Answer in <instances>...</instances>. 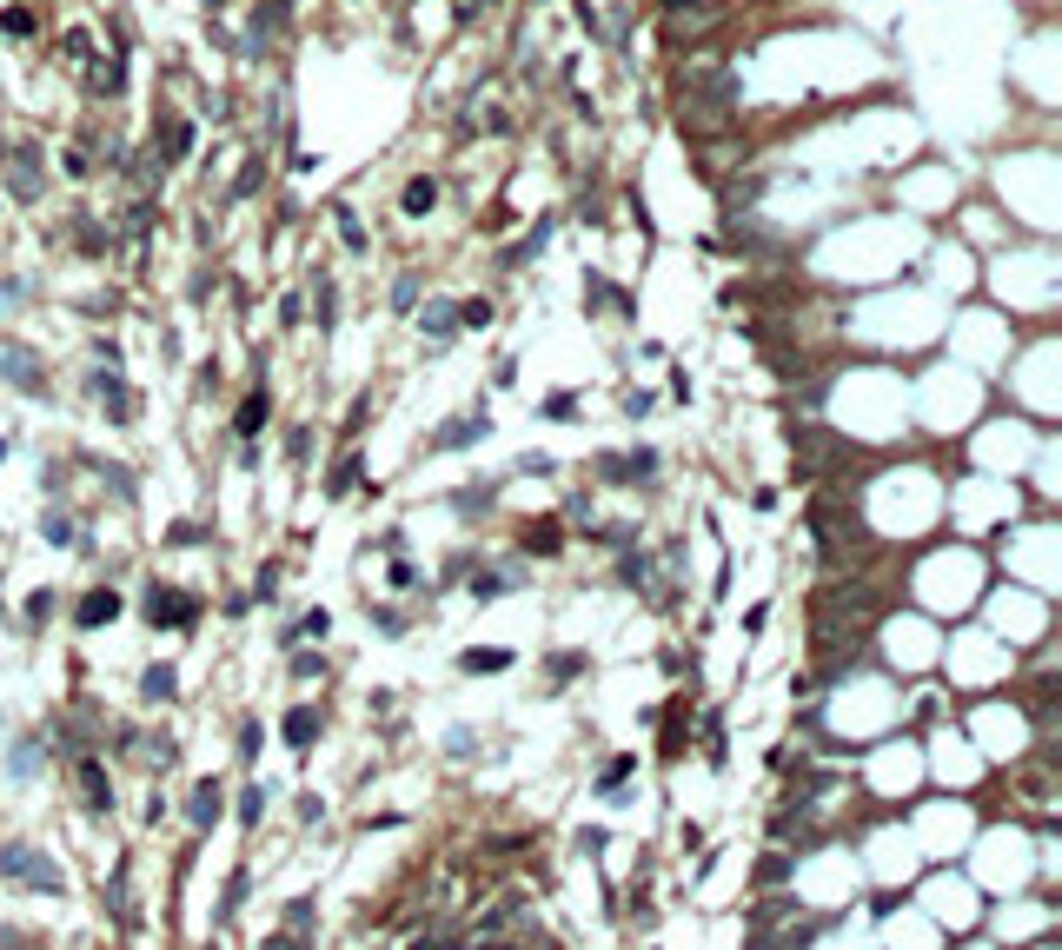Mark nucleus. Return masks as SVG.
Returning a JSON list of instances; mask_svg holds the SVG:
<instances>
[{"label": "nucleus", "instance_id": "obj_1", "mask_svg": "<svg viewBox=\"0 0 1062 950\" xmlns=\"http://www.w3.org/2000/svg\"><path fill=\"white\" fill-rule=\"evenodd\" d=\"M0 877H7V884H27V891H47V897L67 891V871H60L47 851H34V844H0Z\"/></svg>", "mask_w": 1062, "mask_h": 950}, {"label": "nucleus", "instance_id": "obj_2", "mask_svg": "<svg viewBox=\"0 0 1062 950\" xmlns=\"http://www.w3.org/2000/svg\"><path fill=\"white\" fill-rule=\"evenodd\" d=\"M147 618H153V625H186V618H193V598H173V592L153 585V592H147Z\"/></svg>", "mask_w": 1062, "mask_h": 950}, {"label": "nucleus", "instance_id": "obj_3", "mask_svg": "<svg viewBox=\"0 0 1062 950\" xmlns=\"http://www.w3.org/2000/svg\"><path fill=\"white\" fill-rule=\"evenodd\" d=\"M312 738H319V711H312V705L286 711V745H299V751H306Z\"/></svg>", "mask_w": 1062, "mask_h": 950}, {"label": "nucleus", "instance_id": "obj_4", "mask_svg": "<svg viewBox=\"0 0 1062 950\" xmlns=\"http://www.w3.org/2000/svg\"><path fill=\"white\" fill-rule=\"evenodd\" d=\"M80 791H87L93 811H113V791H107V778H100V764H93V758H80Z\"/></svg>", "mask_w": 1062, "mask_h": 950}, {"label": "nucleus", "instance_id": "obj_5", "mask_svg": "<svg viewBox=\"0 0 1062 950\" xmlns=\"http://www.w3.org/2000/svg\"><path fill=\"white\" fill-rule=\"evenodd\" d=\"M113 612H120V598H113V592H87V598H80V625H107Z\"/></svg>", "mask_w": 1062, "mask_h": 950}, {"label": "nucleus", "instance_id": "obj_6", "mask_svg": "<svg viewBox=\"0 0 1062 950\" xmlns=\"http://www.w3.org/2000/svg\"><path fill=\"white\" fill-rule=\"evenodd\" d=\"M213 818H220V784L206 778L200 791H193V824H213Z\"/></svg>", "mask_w": 1062, "mask_h": 950}, {"label": "nucleus", "instance_id": "obj_7", "mask_svg": "<svg viewBox=\"0 0 1062 950\" xmlns=\"http://www.w3.org/2000/svg\"><path fill=\"white\" fill-rule=\"evenodd\" d=\"M485 432V419H452V432H439L432 446H465V439H478Z\"/></svg>", "mask_w": 1062, "mask_h": 950}, {"label": "nucleus", "instance_id": "obj_8", "mask_svg": "<svg viewBox=\"0 0 1062 950\" xmlns=\"http://www.w3.org/2000/svg\"><path fill=\"white\" fill-rule=\"evenodd\" d=\"M266 798H273L266 784H253V791H239V818H246V824H259V811H266Z\"/></svg>", "mask_w": 1062, "mask_h": 950}, {"label": "nucleus", "instance_id": "obj_9", "mask_svg": "<svg viewBox=\"0 0 1062 950\" xmlns=\"http://www.w3.org/2000/svg\"><path fill=\"white\" fill-rule=\"evenodd\" d=\"M259 419H266V399H259V392H253V399H246V406H239V432H246V439H253V432H259Z\"/></svg>", "mask_w": 1062, "mask_h": 950}, {"label": "nucleus", "instance_id": "obj_10", "mask_svg": "<svg viewBox=\"0 0 1062 950\" xmlns=\"http://www.w3.org/2000/svg\"><path fill=\"white\" fill-rule=\"evenodd\" d=\"M432 200H439V187H432V180H412V187H405V206H412V213H425Z\"/></svg>", "mask_w": 1062, "mask_h": 950}, {"label": "nucleus", "instance_id": "obj_11", "mask_svg": "<svg viewBox=\"0 0 1062 950\" xmlns=\"http://www.w3.org/2000/svg\"><path fill=\"white\" fill-rule=\"evenodd\" d=\"M286 931H299V937L312 931V904H306V897H293V904H286Z\"/></svg>", "mask_w": 1062, "mask_h": 950}, {"label": "nucleus", "instance_id": "obj_12", "mask_svg": "<svg viewBox=\"0 0 1062 950\" xmlns=\"http://www.w3.org/2000/svg\"><path fill=\"white\" fill-rule=\"evenodd\" d=\"M525 545H531V552H558V525H531Z\"/></svg>", "mask_w": 1062, "mask_h": 950}, {"label": "nucleus", "instance_id": "obj_13", "mask_svg": "<svg viewBox=\"0 0 1062 950\" xmlns=\"http://www.w3.org/2000/svg\"><path fill=\"white\" fill-rule=\"evenodd\" d=\"M147 698H173V671H147Z\"/></svg>", "mask_w": 1062, "mask_h": 950}, {"label": "nucleus", "instance_id": "obj_14", "mask_svg": "<svg viewBox=\"0 0 1062 950\" xmlns=\"http://www.w3.org/2000/svg\"><path fill=\"white\" fill-rule=\"evenodd\" d=\"M505 665V652H465V671H498Z\"/></svg>", "mask_w": 1062, "mask_h": 950}, {"label": "nucleus", "instance_id": "obj_15", "mask_svg": "<svg viewBox=\"0 0 1062 950\" xmlns=\"http://www.w3.org/2000/svg\"><path fill=\"white\" fill-rule=\"evenodd\" d=\"M458 319H465V326H485V319H492V306H485V299H472V306H458Z\"/></svg>", "mask_w": 1062, "mask_h": 950}, {"label": "nucleus", "instance_id": "obj_16", "mask_svg": "<svg viewBox=\"0 0 1062 950\" xmlns=\"http://www.w3.org/2000/svg\"><path fill=\"white\" fill-rule=\"evenodd\" d=\"M266 950H306V937H299V931H279V937H266Z\"/></svg>", "mask_w": 1062, "mask_h": 950}, {"label": "nucleus", "instance_id": "obj_17", "mask_svg": "<svg viewBox=\"0 0 1062 950\" xmlns=\"http://www.w3.org/2000/svg\"><path fill=\"white\" fill-rule=\"evenodd\" d=\"M664 7H671V14H684V7H691V0H664Z\"/></svg>", "mask_w": 1062, "mask_h": 950}, {"label": "nucleus", "instance_id": "obj_18", "mask_svg": "<svg viewBox=\"0 0 1062 950\" xmlns=\"http://www.w3.org/2000/svg\"><path fill=\"white\" fill-rule=\"evenodd\" d=\"M412 950H439V944H425V937H419V944H412Z\"/></svg>", "mask_w": 1062, "mask_h": 950}]
</instances>
